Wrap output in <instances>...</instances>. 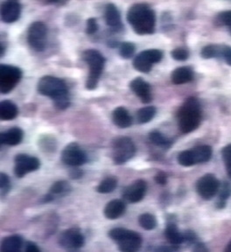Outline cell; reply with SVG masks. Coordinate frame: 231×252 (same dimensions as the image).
<instances>
[{"instance_id":"16","label":"cell","mask_w":231,"mask_h":252,"mask_svg":"<svg viewBox=\"0 0 231 252\" xmlns=\"http://www.w3.org/2000/svg\"><path fill=\"white\" fill-rule=\"evenodd\" d=\"M21 5L18 0H6L1 7V19L4 23H13L20 19Z\"/></svg>"},{"instance_id":"20","label":"cell","mask_w":231,"mask_h":252,"mask_svg":"<svg viewBox=\"0 0 231 252\" xmlns=\"http://www.w3.org/2000/svg\"><path fill=\"white\" fill-rule=\"evenodd\" d=\"M126 209V204L124 201L121 200H113L106 205L103 213L107 219L115 220L124 215Z\"/></svg>"},{"instance_id":"33","label":"cell","mask_w":231,"mask_h":252,"mask_svg":"<svg viewBox=\"0 0 231 252\" xmlns=\"http://www.w3.org/2000/svg\"><path fill=\"white\" fill-rule=\"evenodd\" d=\"M136 47L132 42H123L119 47V54L124 59L132 58L133 56Z\"/></svg>"},{"instance_id":"25","label":"cell","mask_w":231,"mask_h":252,"mask_svg":"<svg viewBox=\"0 0 231 252\" xmlns=\"http://www.w3.org/2000/svg\"><path fill=\"white\" fill-rule=\"evenodd\" d=\"M19 112L14 102L5 100L0 103V118L2 121H10L17 117Z\"/></svg>"},{"instance_id":"41","label":"cell","mask_w":231,"mask_h":252,"mask_svg":"<svg viewBox=\"0 0 231 252\" xmlns=\"http://www.w3.org/2000/svg\"><path fill=\"white\" fill-rule=\"evenodd\" d=\"M39 247L33 242H27L25 244V252H39Z\"/></svg>"},{"instance_id":"8","label":"cell","mask_w":231,"mask_h":252,"mask_svg":"<svg viewBox=\"0 0 231 252\" xmlns=\"http://www.w3.org/2000/svg\"><path fill=\"white\" fill-rule=\"evenodd\" d=\"M22 71L19 67L10 65H0V91L1 94H8L20 83Z\"/></svg>"},{"instance_id":"12","label":"cell","mask_w":231,"mask_h":252,"mask_svg":"<svg viewBox=\"0 0 231 252\" xmlns=\"http://www.w3.org/2000/svg\"><path fill=\"white\" fill-rule=\"evenodd\" d=\"M62 159L64 164L76 167L87 161V156L77 143H70L63 150Z\"/></svg>"},{"instance_id":"10","label":"cell","mask_w":231,"mask_h":252,"mask_svg":"<svg viewBox=\"0 0 231 252\" xmlns=\"http://www.w3.org/2000/svg\"><path fill=\"white\" fill-rule=\"evenodd\" d=\"M47 26L41 21H36L28 29V41L35 51H43L47 40Z\"/></svg>"},{"instance_id":"32","label":"cell","mask_w":231,"mask_h":252,"mask_svg":"<svg viewBox=\"0 0 231 252\" xmlns=\"http://www.w3.org/2000/svg\"><path fill=\"white\" fill-rule=\"evenodd\" d=\"M222 49L223 48H219V47L216 45H208L203 47L200 55L204 59H211L217 57L218 55H222Z\"/></svg>"},{"instance_id":"30","label":"cell","mask_w":231,"mask_h":252,"mask_svg":"<svg viewBox=\"0 0 231 252\" xmlns=\"http://www.w3.org/2000/svg\"><path fill=\"white\" fill-rule=\"evenodd\" d=\"M219 198L217 201L218 209H224L226 204V201L231 195V184L229 182H224V184L220 186Z\"/></svg>"},{"instance_id":"28","label":"cell","mask_w":231,"mask_h":252,"mask_svg":"<svg viewBox=\"0 0 231 252\" xmlns=\"http://www.w3.org/2000/svg\"><path fill=\"white\" fill-rule=\"evenodd\" d=\"M150 141L159 147L162 148H168L172 145V141L168 138L164 137L162 134L158 130H153L149 134Z\"/></svg>"},{"instance_id":"19","label":"cell","mask_w":231,"mask_h":252,"mask_svg":"<svg viewBox=\"0 0 231 252\" xmlns=\"http://www.w3.org/2000/svg\"><path fill=\"white\" fill-rule=\"evenodd\" d=\"M23 137V130L18 127H13L0 134V142L2 145L17 146L22 141Z\"/></svg>"},{"instance_id":"26","label":"cell","mask_w":231,"mask_h":252,"mask_svg":"<svg viewBox=\"0 0 231 252\" xmlns=\"http://www.w3.org/2000/svg\"><path fill=\"white\" fill-rule=\"evenodd\" d=\"M23 238L19 235L5 237L2 243V251L5 252H16L20 251L23 246Z\"/></svg>"},{"instance_id":"15","label":"cell","mask_w":231,"mask_h":252,"mask_svg":"<svg viewBox=\"0 0 231 252\" xmlns=\"http://www.w3.org/2000/svg\"><path fill=\"white\" fill-rule=\"evenodd\" d=\"M146 189V182L143 180H138L126 188L123 196L130 203H137L141 201L145 197Z\"/></svg>"},{"instance_id":"31","label":"cell","mask_w":231,"mask_h":252,"mask_svg":"<svg viewBox=\"0 0 231 252\" xmlns=\"http://www.w3.org/2000/svg\"><path fill=\"white\" fill-rule=\"evenodd\" d=\"M138 222L142 228H145L146 230H153L156 228L157 220L155 217L151 214H143L138 218Z\"/></svg>"},{"instance_id":"39","label":"cell","mask_w":231,"mask_h":252,"mask_svg":"<svg viewBox=\"0 0 231 252\" xmlns=\"http://www.w3.org/2000/svg\"><path fill=\"white\" fill-rule=\"evenodd\" d=\"M154 180H155L156 183H158L159 185L164 186L167 182V175L164 172H160V173H157L156 175H155Z\"/></svg>"},{"instance_id":"29","label":"cell","mask_w":231,"mask_h":252,"mask_svg":"<svg viewBox=\"0 0 231 252\" xmlns=\"http://www.w3.org/2000/svg\"><path fill=\"white\" fill-rule=\"evenodd\" d=\"M156 114V109L153 106H146L137 111V119L139 124L150 122Z\"/></svg>"},{"instance_id":"6","label":"cell","mask_w":231,"mask_h":252,"mask_svg":"<svg viewBox=\"0 0 231 252\" xmlns=\"http://www.w3.org/2000/svg\"><path fill=\"white\" fill-rule=\"evenodd\" d=\"M136 154V146L128 137L116 138L112 144L114 164L122 165L130 160Z\"/></svg>"},{"instance_id":"5","label":"cell","mask_w":231,"mask_h":252,"mask_svg":"<svg viewBox=\"0 0 231 252\" xmlns=\"http://www.w3.org/2000/svg\"><path fill=\"white\" fill-rule=\"evenodd\" d=\"M109 236L118 245V248L124 252L138 251L142 245V237L139 234L123 228L111 229Z\"/></svg>"},{"instance_id":"2","label":"cell","mask_w":231,"mask_h":252,"mask_svg":"<svg viewBox=\"0 0 231 252\" xmlns=\"http://www.w3.org/2000/svg\"><path fill=\"white\" fill-rule=\"evenodd\" d=\"M37 90L39 94L53 99L58 110H65L70 104L67 84L62 79L51 75L43 76L38 83Z\"/></svg>"},{"instance_id":"13","label":"cell","mask_w":231,"mask_h":252,"mask_svg":"<svg viewBox=\"0 0 231 252\" xmlns=\"http://www.w3.org/2000/svg\"><path fill=\"white\" fill-rule=\"evenodd\" d=\"M14 161V173L18 178L24 177L27 173L39 169L40 165L37 158L31 157L27 154H18Z\"/></svg>"},{"instance_id":"38","label":"cell","mask_w":231,"mask_h":252,"mask_svg":"<svg viewBox=\"0 0 231 252\" xmlns=\"http://www.w3.org/2000/svg\"><path fill=\"white\" fill-rule=\"evenodd\" d=\"M98 29V22L94 18H91L87 20L86 33L92 35L97 32Z\"/></svg>"},{"instance_id":"42","label":"cell","mask_w":231,"mask_h":252,"mask_svg":"<svg viewBox=\"0 0 231 252\" xmlns=\"http://www.w3.org/2000/svg\"><path fill=\"white\" fill-rule=\"evenodd\" d=\"M44 2L47 4H55V5H63L67 4L68 0H44Z\"/></svg>"},{"instance_id":"44","label":"cell","mask_w":231,"mask_h":252,"mask_svg":"<svg viewBox=\"0 0 231 252\" xmlns=\"http://www.w3.org/2000/svg\"><path fill=\"white\" fill-rule=\"evenodd\" d=\"M226 252H231V242L230 244H228L227 248L225 250Z\"/></svg>"},{"instance_id":"22","label":"cell","mask_w":231,"mask_h":252,"mask_svg":"<svg viewBox=\"0 0 231 252\" xmlns=\"http://www.w3.org/2000/svg\"><path fill=\"white\" fill-rule=\"evenodd\" d=\"M70 191L71 186L67 183V181H56L55 184L52 186L49 193L44 197V201L47 202V201H53L55 196H64Z\"/></svg>"},{"instance_id":"35","label":"cell","mask_w":231,"mask_h":252,"mask_svg":"<svg viewBox=\"0 0 231 252\" xmlns=\"http://www.w3.org/2000/svg\"><path fill=\"white\" fill-rule=\"evenodd\" d=\"M0 189L2 196L5 195L11 189V181L5 173H1L0 175Z\"/></svg>"},{"instance_id":"7","label":"cell","mask_w":231,"mask_h":252,"mask_svg":"<svg viewBox=\"0 0 231 252\" xmlns=\"http://www.w3.org/2000/svg\"><path fill=\"white\" fill-rule=\"evenodd\" d=\"M212 157V149L209 146H196L193 149L180 153L178 162L182 166H192L196 164L208 162Z\"/></svg>"},{"instance_id":"21","label":"cell","mask_w":231,"mask_h":252,"mask_svg":"<svg viewBox=\"0 0 231 252\" xmlns=\"http://www.w3.org/2000/svg\"><path fill=\"white\" fill-rule=\"evenodd\" d=\"M112 120L115 126L122 129L128 128L132 124V118L125 107H118L114 110L112 112Z\"/></svg>"},{"instance_id":"14","label":"cell","mask_w":231,"mask_h":252,"mask_svg":"<svg viewBox=\"0 0 231 252\" xmlns=\"http://www.w3.org/2000/svg\"><path fill=\"white\" fill-rule=\"evenodd\" d=\"M59 244L67 250H77L84 244V236L78 228H69L60 236Z\"/></svg>"},{"instance_id":"1","label":"cell","mask_w":231,"mask_h":252,"mask_svg":"<svg viewBox=\"0 0 231 252\" xmlns=\"http://www.w3.org/2000/svg\"><path fill=\"white\" fill-rule=\"evenodd\" d=\"M127 20L134 32L139 35L153 34L155 31L156 15L147 4L132 5L127 12Z\"/></svg>"},{"instance_id":"18","label":"cell","mask_w":231,"mask_h":252,"mask_svg":"<svg viewBox=\"0 0 231 252\" xmlns=\"http://www.w3.org/2000/svg\"><path fill=\"white\" fill-rule=\"evenodd\" d=\"M104 16H105L107 26H109L111 29H113L114 31L118 32L122 30L123 24H122L121 16L115 4H108L106 5Z\"/></svg>"},{"instance_id":"3","label":"cell","mask_w":231,"mask_h":252,"mask_svg":"<svg viewBox=\"0 0 231 252\" xmlns=\"http://www.w3.org/2000/svg\"><path fill=\"white\" fill-rule=\"evenodd\" d=\"M201 112L200 103L195 97L188 98L181 106L178 113V121L180 131L190 133L196 130L200 124Z\"/></svg>"},{"instance_id":"43","label":"cell","mask_w":231,"mask_h":252,"mask_svg":"<svg viewBox=\"0 0 231 252\" xmlns=\"http://www.w3.org/2000/svg\"><path fill=\"white\" fill-rule=\"evenodd\" d=\"M82 176V172H80L79 170H75V171H73L72 173H70V177L72 179H78V178L81 177Z\"/></svg>"},{"instance_id":"23","label":"cell","mask_w":231,"mask_h":252,"mask_svg":"<svg viewBox=\"0 0 231 252\" xmlns=\"http://www.w3.org/2000/svg\"><path fill=\"white\" fill-rule=\"evenodd\" d=\"M194 78L192 68L189 67H180L173 71L171 75L172 83L176 85L190 83Z\"/></svg>"},{"instance_id":"34","label":"cell","mask_w":231,"mask_h":252,"mask_svg":"<svg viewBox=\"0 0 231 252\" xmlns=\"http://www.w3.org/2000/svg\"><path fill=\"white\" fill-rule=\"evenodd\" d=\"M222 155L224 158V164L226 166L228 175L231 179V144L224 147L222 151Z\"/></svg>"},{"instance_id":"37","label":"cell","mask_w":231,"mask_h":252,"mask_svg":"<svg viewBox=\"0 0 231 252\" xmlns=\"http://www.w3.org/2000/svg\"><path fill=\"white\" fill-rule=\"evenodd\" d=\"M218 20L222 25L227 27L231 34V11L221 12L218 15Z\"/></svg>"},{"instance_id":"11","label":"cell","mask_w":231,"mask_h":252,"mask_svg":"<svg viewBox=\"0 0 231 252\" xmlns=\"http://www.w3.org/2000/svg\"><path fill=\"white\" fill-rule=\"evenodd\" d=\"M220 189V182L213 174H205L196 183V190L204 200H211Z\"/></svg>"},{"instance_id":"36","label":"cell","mask_w":231,"mask_h":252,"mask_svg":"<svg viewBox=\"0 0 231 252\" xmlns=\"http://www.w3.org/2000/svg\"><path fill=\"white\" fill-rule=\"evenodd\" d=\"M172 58L176 60L178 62H184L186 60H188V50H186L184 48H176L171 53Z\"/></svg>"},{"instance_id":"40","label":"cell","mask_w":231,"mask_h":252,"mask_svg":"<svg viewBox=\"0 0 231 252\" xmlns=\"http://www.w3.org/2000/svg\"><path fill=\"white\" fill-rule=\"evenodd\" d=\"M222 55L228 65L231 66V47H224L222 49Z\"/></svg>"},{"instance_id":"24","label":"cell","mask_w":231,"mask_h":252,"mask_svg":"<svg viewBox=\"0 0 231 252\" xmlns=\"http://www.w3.org/2000/svg\"><path fill=\"white\" fill-rule=\"evenodd\" d=\"M165 236L169 244L173 246H178L185 242L184 235L179 231L176 225L173 222H169L167 224L165 230Z\"/></svg>"},{"instance_id":"17","label":"cell","mask_w":231,"mask_h":252,"mask_svg":"<svg viewBox=\"0 0 231 252\" xmlns=\"http://www.w3.org/2000/svg\"><path fill=\"white\" fill-rule=\"evenodd\" d=\"M130 87L134 94L141 100L143 103H149L152 101V91L149 83L141 77H137L130 83Z\"/></svg>"},{"instance_id":"4","label":"cell","mask_w":231,"mask_h":252,"mask_svg":"<svg viewBox=\"0 0 231 252\" xmlns=\"http://www.w3.org/2000/svg\"><path fill=\"white\" fill-rule=\"evenodd\" d=\"M83 61L90 67V74L86 82V89L93 91L97 89L100 76L102 75L105 59L102 54L95 49H88L82 55Z\"/></svg>"},{"instance_id":"27","label":"cell","mask_w":231,"mask_h":252,"mask_svg":"<svg viewBox=\"0 0 231 252\" xmlns=\"http://www.w3.org/2000/svg\"><path fill=\"white\" fill-rule=\"evenodd\" d=\"M117 185H118L117 178L113 176L107 177L100 182V184L97 188V191L100 193H111L114 191V189L117 188Z\"/></svg>"},{"instance_id":"9","label":"cell","mask_w":231,"mask_h":252,"mask_svg":"<svg viewBox=\"0 0 231 252\" xmlns=\"http://www.w3.org/2000/svg\"><path fill=\"white\" fill-rule=\"evenodd\" d=\"M163 57V53L159 49H148L141 52L134 58L133 67L141 73H149L153 64L160 63Z\"/></svg>"}]
</instances>
